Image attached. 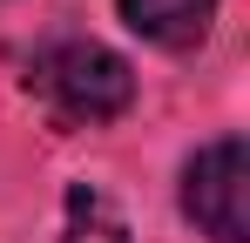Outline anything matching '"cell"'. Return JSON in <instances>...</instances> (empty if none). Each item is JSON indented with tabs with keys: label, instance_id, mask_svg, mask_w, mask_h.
Masks as SVG:
<instances>
[{
	"label": "cell",
	"instance_id": "obj_1",
	"mask_svg": "<svg viewBox=\"0 0 250 243\" xmlns=\"http://www.w3.org/2000/svg\"><path fill=\"white\" fill-rule=\"evenodd\" d=\"M27 88L54 108V122H75V128L115 122L135 101L128 61L115 47H102V40H54V47H41L34 68H27Z\"/></svg>",
	"mask_w": 250,
	"mask_h": 243
},
{
	"label": "cell",
	"instance_id": "obj_3",
	"mask_svg": "<svg viewBox=\"0 0 250 243\" xmlns=\"http://www.w3.org/2000/svg\"><path fill=\"white\" fill-rule=\"evenodd\" d=\"M216 20V0H122V27L149 47H196Z\"/></svg>",
	"mask_w": 250,
	"mask_h": 243
},
{
	"label": "cell",
	"instance_id": "obj_4",
	"mask_svg": "<svg viewBox=\"0 0 250 243\" xmlns=\"http://www.w3.org/2000/svg\"><path fill=\"white\" fill-rule=\"evenodd\" d=\"M61 243H128V223L95 196V189H75V196H68V237Z\"/></svg>",
	"mask_w": 250,
	"mask_h": 243
},
{
	"label": "cell",
	"instance_id": "obj_2",
	"mask_svg": "<svg viewBox=\"0 0 250 243\" xmlns=\"http://www.w3.org/2000/svg\"><path fill=\"white\" fill-rule=\"evenodd\" d=\"M250 149L237 135L209 142L183 169V216L216 243H250Z\"/></svg>",
	"mask_w": 250,
	"mask_h": 243
}]
</instances>
